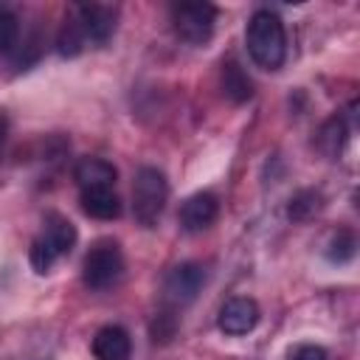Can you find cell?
Instances as JSON below:
<instances>
[{"instance_id":"1","label":"cell","mask_w":360,"mask_h":360,"mask_svg":"<svg viewBox=\"0 0 360 360\" xmlns=\"http://www.w3.org/2000/svg\"><path fill=\"white\" fill-rule=\"evenodd\" d=\"M245 45L256 68L278 70L287 56V34H284V22L278 20V14H273L270 8L253 11L245 28Z\"/></svg>"},{"instance_id":"2","label":"cell","mask_w":360,"mask_h":360,"mask_svg":"<svg viewBox=\"0 0 360 360\" xmlns=\"http://www.w3.org/2000/svg\"><path fill=\"white\" fill-rule=\"evenodd\" d=\"M169 200L166 174L155 166H141L132 183V214L143 228H155Z\"/></svg>"},{"instance_id":"3","label":"cell","mask_w":360,"mask_h":360,"mask_svg":"<svg viewBox=\"0 0 360 360\" xmlns=\"http://www.w3.org/2000/svg\"><path fill=\"white\" fill-rule=\"evenodd\" d=\"M174 34L188 45H205L214 37L217 6L211 3H180L172 8Z\"/></svg>"},{"instance_id":"4","label":"cell","mask_w":360,"mask_h":360,"mask_svg":"<svg viewBox=\"0 0 360 360\" xmlns=\"http://www.w3.org/2000/svg\"><path fill=\"white\" fill-rule=\"evenodd\" d=\"M124 273V256L118 250V245L112 242H101L96 245L82 264V278L90 290H107L112 287Z\"/></svg>"},{"instance_id":"5","label":"cell","mask_w":360,"mask_h":360,"mask_svg":"<svg viewBox=\"0 0 360 360\" xmlns=\"http://www.w3.org/2000/svg\"><path fill=\"white\" fill-rule=\"evenodd\" d=\"M70 20L82 31L84 45H104L115 31V11L110 6H98V3L76 6Z\"/></svg>"},{"instance_id":"6","label":"cell","mask_w":360,"mask_h":360,"mask_svg":"<svg viewBox=\"0 0 360 360\" xmlns=\"http://www.w3.org/2000/svg\"><path fill=\"white\" fill-rule=\"evenodd\" d=\"M202 284H205V270L197 262H183L169 270V276L163 281V295H166V301L183 307L200 295Z\"/></svg>"},{"instance_id":"7","label":"cell","mask_w":360,"mask_h":360,"mask_svg":"<svg viewBox=\"0 0 360 360\" xmlns=\"http://www.w3.org/2000/svg\"><path fill=\"white\" fill-rule=\"evenodd\" d=\"M259 318H262L259 304H256L253 298L236 295V298H231V301H225V304H222L217 323H219V329H222L225 335L239 338V335L253 332V329H256V323H259Z\"/></svg>"},{"instance_id":"8","label":"cell","mask_w":360,"mask_h":360,"mask_svg":"<svg viewBox=\"0 0 360 360\" xmlns=\"http://www.w3.org/2000/svg\"><path fill=\"white\" fill-rule=\"evenodd\" d=\"M219 217V202L211 191H197L180 205V228L186 233H202L208 231Z\"/></svg>"},{"instance_id":"9","label":"cell","mask_w":360,"mask_h":360,"mask_svg":"<svg viewBox=\"0 0 360 360\" xmlns=\"http://www.w3.org/2000/svg\"><path fill=\"white\" fill-rule=\"evenodd\" d=\"M93 357L96 360H129L132 357V338L124 326L107 323L93 335Z\"/></svg>"},{"instance_id":"10","label":"cell","mask_w":360,"mask_h":360,"mask_svg":"<svg viewBox=\"0 0 360 360\" xmlns=\"http://www.w3.org/2000/svg\"><path fill=\"white\" fill-rule=\"evenodd\" d=\"M73 180L82 191L93 188H112L118 180V169L104 158H82L73 166Z\"/></svg>"},{"instance_id":"11","label":"cell","mask_w":360,"mask_h":360,"mask_svg":"<svg viewBox=\"0 0 360 360\" xmlns=\"http://www.w3.org/2000/svg\"><path fill=\"white\" fill-rule=\"evenodd\" d=\"M42 236L48 239V245H51L59 256L70 253V250H73V245H76V239H79L76 225H73L68 217L56 214V211L45 214V231H42Z\"/></svg>"},{"instance_id":"12","label":"cell","mask_w":360,"mask_h":360,"mask_svg":"<svg viewBox=\"0 0 360 360\" xmlns=\"http://www.w3.org/2000/svg\"><path fill=\"white\" fill-rule=\"evenodd\" d=\"M82 208L87 217L96 219H115L121 217V200L112 188H93V191H82Z\"/></svg>"},{"instance_id":"13","label":"cell","mask_w":360,"mask_h":360,"mask_svg":"<svg viewBox=\"0 0 360 360\" xmlns=\"http://www.w3.org/2000/svg\"><path fill=\"white\" fill-rule=\"evenodd\" d=\"M222 90L233 104H245L253 96V82L248 79V73L236 59L222 62Z\"/></svg>"},{"instance_id":"14","label":"cell","mask_w":360,"mask_h":360,"mask_svg":"<svg viewBox=\"0 0 360 360\" xmlns=\"http://www.w3.org/2000/svg\"><path fill=\"white\" fill-rule=\"evenodd\" d=\"M346 135H349L346 121H343L340 115H332V118H326V121L321 124L315 143H318V149H321L326 158H338L340 149H343V143H346Z\"/></svg>"},{"instance_id":"15","label":"cell","mask_w":360,"mask_h":360,"mask_svg":"<svg viewBox=\"0 0 360 360\" xmlns=\"http://www.w3.org/2000/svg\"><path fill=\"white\" fill-rule=\"evenodd\" d=\"M321 200H323L321 191H315V188H301V191L292 194L290 202H287V219H290V222H307L312 214L321 211V205H323Z\"/></svg>"},{"instance_id":"16","label":"cell","mask_w":360,"mask_h":360,"mask_svg":"<svg viewBox=\"0 0 360 360\" xmlns=\"http://www.w3.org/2000/svg\"><path fill=\"white\" fill-rule=\"evenodd\" d=\"M59 259V253L48 245V239L39 233L34 242H31V248H28V262H31V267H34V273H39V276H45L51 267H53V262Z\"/></svg>"},{"instance_id":"17","label":"cell","mask_w":360,"mask_h":360,"mask_svg":"<svg viewBox=\"0 0 360 360\" xmlns=\"http://www.w3.org/2000/svg\"><path fill=\"white\" fill-rule=\"evenodd\" d=\"M84 48H87V45H84V37H82V31L76 28V22H73V20H65V25H62V31H59V37H56V51H59L62 56H79Z\"/></svg>"},{"instance_id":"18","label":"cell","mask_w":360,"mask_h":360,"mask_svg":"<svg viewBox=\"0 0 360 360\" xmlns=\"http://www.w3.org/2000/svg\"><path fill=\"white\" fill-rule=\"evenodd\" d=\"M354 248H357L354 233H352V231H338V233L329 239V245H326V259L343 264V262H349V259L354 256Z\"/></svg>"},{"instance_id":"19","label":"cell","mask_w":360,"mask_h":360,"mask_svg":"<svg viewBox=\"0 0 360 360\" xmlns=\"http://www.w3.org/2000/svg\"><path fill=\"white\" fill-rule=\"evenodd\" d=\"M17 39H20V20H17V14L8 11V8H0V53L14 51Z\"/></svg>"},{"instance_id":"20","label":"cell","mask_w":360,"mask_h":360,"mask_svg":"<svg viewBox=\"0 0 360 360\" xmlns=\"http://www.w3.org/2000/svg\"><path fill=\"white\" fill-rule=\"evenodd\" d=\"M290 360H329V352L315 343H301L290 352Z\"/></svg>"},{"instance_id":"21","label":"cell","mask_w":360,"mask_h":360,"mask_svg":"<svg viewBox=\"0 0 360 360\" xmlns=\"http://www.w3.org/2000/svg\"><path fill=\"white\" fill-rule=\"evenodd\" d=\"M3 132H6V121L0 118V143H3Z\"/></svg>"}]
</instances>
